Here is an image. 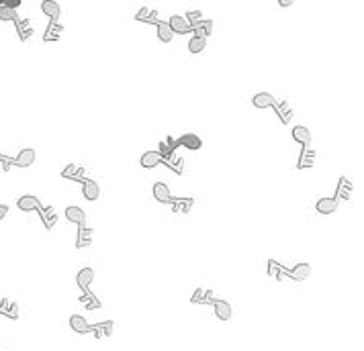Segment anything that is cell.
Returning a JSON list of instances; mask_svg holds the SVG:
<instances>
[{
	"label": "cell",
	"mask_w": 364,
	"mask_h": 351,
	"mask_svg": "<svg viewBox=\"0 0 364 351\" xmlns=\"http://www.w3.org/2000/svg\"><path fill=\"white\" fill-rule=\"evenodd\" d=\"M166 23L170 25V29H172V33H174V35H186V33H191V31H192V27H191L189 21H186V16H184V15H172Z\"/></svg>",
	"instance_id": "1"
},
{
	"label": "cell",
	"mask_w": 364,
	"mask_h": 351,
	"mask_svg": "<svg viewBox=\"0 0 364 351\" xmlns=\"http://www.w3.org/2000/svg\"><path fill=\"white\" fill-rule=\"evenodd\" d=\"M17 207L23 212H33V210H41V202H39V198L33 196V194H25V196L17 200Z\"/></svg>",
	"instance_id": "2"
},
{
	"label": "cell",
	"mask_w": 364,
	"mask_h": 351,
	"mask_svg": "<svg viewBox=\"0 0 364 351\" xmlns=\"http://www.w3.org/2000/svg\"><path fill=\"white\" fill-rule=\"evenodd\" d=\"M152 192H154V198L158 202H162V204L172 202V194H170V188H168V184H166V182H156Z\"/></svg>",
	"instance_id": "3"
},
{
	"label": "cell",
	"mask_w": 364,
	"mask_h": 351,
	"mask_svg": "<svg viewBox=\"0 0 364 351\" xmlns=\"http://www.w3.org/2000/svg\"><path fill=\"white\" fill-rule=\"evenodd\" d=\"M94 282V270L92 268H82L80 271L76 274V284L82 292L90 288V284Z\"/></svg>",
	"instance_id": "4"
},
{
	"label": "cell",
	"mask_w": 364,
	"mask_h": 351,
	"mask_svg": "<svg viewBox=\"0 0 364 351\" xmlns=\"http://www.w3.org/2000/svg\"><path fill=\"white\" fill-rule=\"evenodd\" d=\"M35 149L31 147H25L17 153V158H15V163L18 165V168H29V165H33L35 163Z\"/></svg>",
	"instance_id": "5"
},
{
	"label": "cell",
	"mask_w": 364,
	"mask_h": 351,
	"mask_svg": "<svg viewBox=\"0 0 364 351\" xmlns=\"http://www.w3.org/2000/svg\"><path fill=\"white\" fill-rule=\"evenodd\" d=\"M213 310H215V315H217V319H221V320H229L233 315L231 304L227 300H213Z\"/></svg>",
	"instance_id": "6"
},
{
	"label": "cell",
	"mask_w": 364,
	"mask_h": 351,
	"mask_svg": "<svg viewBox=\"0 0 364 351\" xmlns=\"http://www.w3.org/2000/svg\"><path fill=\"white\" fill-rule=\"evenodd\" d=\"M178 145H182V147L191 149V151H196V149H201L203 139L196 133H186V135H182V137L178 139Z\"/></svg>",
	"instance_id": "7"
},
{
	"label": "cell",
	"mask_w": 364,
	"mask_h": 351,
	"mask_svg": "<svg viewBox=\"0 0 364 351\" xmlns=\"http://www.w3.org/2000/svg\"><path fill=\"white\" fill-rule=\"evenodd\" d=\"M70 327H72L74 333H80V335L90 333V323H88L82 315H72L70 317Z\"/></svg>",
	"instance_id": "8"
},
{
	"label": "cell",
	"mask_w": 364,
	"mask_h": 351,
	"mask_svg": "<svg viewBox=\"0 0 364 351\" xmlns=\"http://www.w3.org/2000/svg\"><path fill=\"white\" fill-rule=\"evenodd\" d=\"M41 13L52 18V21H57L60 15H62V6L57 4L55 0H43V2H41Z\"/></svg>",
	"instance_id": "9"
},
{
	"label": "cell",
	"mask_w": 364,
	"mask_h": 351,
	"mask_svg": "<svg viewBox=\"0 0 364 351\" xmlns=\"http://www.w3.org/2000/svg\"><path fill=\"white\" fill-rule=\"evenodd\" d=\"M82 194H84V198L86 200H98V196H101V188H98V184L94 180H84L82 182Z\"/></svg>",
	"instance_id": "10"
},
{
	"label": "cell",
	"mask_w": 364,
	"mask_h": 351,
	"mask_svg": "<svg viewBox=\"0 0 364 351\" xmlns=\"http://www.w3.org/2000/svg\"><path fill=\"white\" fill-rule=\"evenodd\" d=\"M315 210L319 214H333L338 210V198H319L315 202Z\"/></svg>",
	"instance_id": "11"
},
{
	"label": "cell",
	"mask_w": 364,
	"mask_h": 351,
	"mask_svg": "<svg viewBox=\"0 0 364 351\" xmlns=\"http://www.w3.org/2000/svg\"><path fill=\"white\" fill-rule=\"evenodd\" d=\"M139 163H141V168L152 170V168H156V165L162 163V153H160V151H145V153L141 155Z\"/></svg>",
	"instance_id": "12"
},
{
	"label": "cell",
	"mask_w": 364,
	"mask_h": 351,
	"mask_svg": "<svg viewBox=\"0 0 364 351\" xmlns=\"http://www.w3.org/2000/svg\"><path fill=\"white\" fill-rule=\"evenodd\" d=\"M289 276L293 278V280H297V282H303V280H307L309 276H311V266L309 263H305V261H301V263H297L291 271H289Z\"/></svg>",
	"instance_id": "13"
},
{
	"label": "cell",
	"mask_w": 364,
	"mask_h": 351,
	"mask_svg": "<svg viewBox=\"0 0 364 351\" xmlns=\"http://www.w3.org/2000/svg\"><path fill=\"white\" fill-rule=\"evenodd\" d=\"M274 102L277 100H274V96L270 92H258V94H254V98H252V104L256 109H270Z\"/></svg>",
	"instance_id": "14"
},
{
	"label": "cell",
	"mask_w": 364,
	"mask_h": 351,
	"mask_svg": "<svg viewBox=\"0 0 364 351\" xmlns=\"http://www.w3.org/2000/svg\"><path fill=\"white\" fill-rule=\"evenodd\" d=\"M194 37H203L207 39L211 33H213V21H209V18H203V21H199L194 27H192V31H191Z\"/></svg>",
	"instance_id": "15"
},
{
	"label": "cell",
	"mask_w": 364,
	"mask_h": 351,
	"mask_svg": "<svg viewBox=\"0 0 364 351\" xmlns=\"http://www.w3.org/2000/svg\"><path fill=\"white\" fill-rule=\"evenodd\" d=\"M293 139H295V141H299L301 145H309V143L313 141L311 131L307 129V127H303V125L293 127Z\"/></svg>",
	"instance_id": "16"
},
{
	"label": "cell",
	"mask_w": 364,
	"mask_h": 351,
	"mask_svg": "<svg viewBox=\"0 0 364 351\" xmlns=\"http://www.w3.org/2000/svg\"><path fill=\"white\" fill-rule=\"evenodd\" d=\"M66 219L70 223L80 225V223H86V212L80 207H66Z\"/></svg>",
	"instance_id": "17"
},
{
	"label": "cell",
	"mask_w": 364,
	"mask_h": 351,
	"mask_svg": "<svg viewBox=\"0 0 364 351\" xmlns=\"http://www.w3.org/2000/svg\"><path fill=\"white\" fill-rule=\"evenodd\" d=\"M113 323L111 320H104V323H98V325H90V333H94L96 339H101V337H109L113 333Z\"/></svg>",
	"instance_id": "18"
},
{
	"label": "cell",
	"mask_w": 364,
	"mask_h": 351,
	"mask_svg": "<svg viewBox=\"0 0 364 351\" xmlns=\"http://www.w3.org/2000/svg\"><path fill=\"white\" fill-rule=\"evenodd\" d=\"M156 31H158V39L162 43H170L172 39H174V33H172V29L168 23H164V21H158L156 23Z\"/></svg>",
	"instance_id": "19"
},
{
	"label": "cell",
	"mask_w": 364,
	"mask_h": 351,
	"mask_svg": "<svg viewBox=\"0 0 364 351\" xmlns=\"http://www.w3.org/2000/svg\"><path fill=\"white\" fill-rule=\"evenodd\" d=\"M62 31H64V27L57 23V21H52V25L47 27V31H45V35H43V41H57L60 39V35H62Z\"/></svg>",
	"instance_id": "20"
},
{
	"label": "cell",
	"mask_w": 364,
	"mask_h": 351,
	"mask_svg": "<svg viewBox=\"0 0 364 351\" xmlns=\"http://www.w3.org/2000/svg\"><path fill=\"white\" fill-rule=\"evenodd\" d=\"M78 227H80V233H78V243H76V247H78V249L88 247V245H90L92 231H90V229H86V227H84V223H80Z\"/></svg>",
	"instance_id": "21"
},
{
	"label": "cell",
	"mask_w": 364,
	"mask_h": 351,
	"mask_svg": "<svg viewBox=\"0 0 364 351\" xmlns=\"http://www.w3.org/2000/svg\"><path fill=\"white\" fill-rule=\"evenodd\" d=\"M135 18H137V21H141V23H158V13H156L154 8L143 6L141 11L135 15Z\"/></svg>",
	"instance_id": "22"
},
{
	"label": "cell",
	"mask_w": 364,
	"mask_h": 351,
	"mask_svg": "<svg viewBox=\"0 0 364 351\" xmlns=\"http://www.w3.org/2000/svg\"><path fill=\"white\" fill-rule=\"evenodd\" d=\"M80 302L86 306V308H90V310H94V308H101V300H98L92 292H88V290H84V294L80 296Z\"/></svg>",
	"instance_id": "23"
},
{
	"label": "cell",
	"mask_w": 364,
	"mask_h": 351,
	"mask_svg": "<svg viewBox=\"0 0 364 351\" xmlns=\"http://www.w3.org/2000/svg\"><path fill=\"white\" fill-rule=\"evenodd\" d=\"M207 47V39H203V37H191V41H189V51L191 53H201L203 49Z\"/></svg>",
	"instance_id": "24"
},
{
	"label": "cell",
	"mask_w": 364,
	"mask_h": 351,
	"mask_svg": "<svg viewBox=\"0 0 364 351\" xmlns=\"http://www.w3.org/2000/svg\"><path fill=\"white\" fill-rule=\"evenodd\" d=\"M272 106H274V111H277V114L282 116V121H284V123H289V121H291L293 111L289 109V104H287V102H274Z\"/></svg>",
	"instance_id": "25"
},
{
	"label": "cell",
	"mask_w": 364,
	"mask_h": 351,
	"mask_svg": "<svg viewBox=\"0 0 364 351\" xmlns=\"http://www.w3.org/2000/svg\"><path fill=\"white\" fill-rule=\"evenodd\" d=\"M0 310H2L4 315H8L11 319H17V315H18L17 304H13L11 300H2V302H0Z\"/></svg>",
	"instance_id": "26"
},
{
	"label": "cell",
	"mask_w": 364,
	"mask_h": 351,
	"mask_svg": "<svg viewBox=\"0 0 364 351\" xmlns=\"http://www.w3.org/2000/svg\"><path fill=\"white\" fill-rule=\"evenodd\" d=\"M17 11H15V8H6V6H0V21H2V23H15L17 21Z\"/></svg>",
	"instance_id": "27"
},
{
	"label": "cell",
	"mask_w": 364,
	"mask_h": 351,
	"mask_svg": "<svg viewBox=\"0 0 364 351\" xmlns=\"http://www.w3.org/2000/svg\"><path fill=\"white\" fill-rule=\"evenodd\" d=\"M178 145V141H174L172 137H168L166 141H160V153H162V158H166V155H170L174 151V147Z\"/></svg>",
	"instance_id": "28"
},
{
	"label": "cell",
	"mask_w": 364,
	"mask_h": 351,
	"mask_svg": "<svg viewBox=\"0 0 364 351\" xmlns=\"http://www.w3.org/2000/svg\"><path fill=\"white\" fill-rule=\"evenodd\" d=\"M162 161H166L168 165H172V168H174L176 172H182V160H180V158H176L174 151H172L170 155H166V158H162Z\"/></svg>",
	"instance_id": "29"
},
{
	"label": "cell",
	"mask_w": 364,
	"mask_h": 351,
	"mask_svg": "<svg viewBox=\"0 0 364 351\" xmlns=\"http://www.w3.org/2000/svg\"><path fill=\"white\" fill-rule=\"evenodd\" d=\"M268 271H270V276H274L277 280H282L284 274H287L282 266H277V261H270V263H268Z\"/></svg>",
	"instance_id": "30"
},
{
	"label": "cell",
	"mask_w": 364,
	"mask_h": 351,
	"mask_svg": "<svg viewBox=\"0 0 364 351\" xmlns=\"http://www.w3.org/2000/svg\"><path fill=\"white\" fill-rule=\"evenodd\" d=\"M184 16H186V21L191 23V27H194L199 21H203V13H201V11H189Z\"/></svg>",
	"instance_id": "31"
},
{
	"label": "cell",
	"mask_w": 364,
	"mask_h": 351,
	"mask_svg": "<svg viewBox=\"0 0 364 351\" xmlns=\"http://www.w3.org/2000/svg\"><path fill=\"white\" fill-rule=\"evenodd\" d=\"M15 23H17V27H18V31H21V39H27L29 35H31L33 29L29 27V23H27V21H18V18H17Z\"/></svg>",
	"instance_id": "32"
},
{
	"label": "cell",
	"mask_w": 364,
	"mask_h": 351,
	"mask_svg": "<svg viewBox=\"0 0 364 351\" xmlns=\"http://www.w3.org/2000/svg\"><path fill=\"white\" fill-rule=\"evenodd\" d=\"M0 6L15 8V11H18V6H21V0H0Z\"/></svg>",
	"instance_id": "33"
},
{
	"label": "cell",
	"mask_w": 364,
	"mask_h": 351,
	"mask_svg": "<svg viewBox=\"0 0 364 351\" xmlns=\"http://www.w3.org/2000/svg\"><path fill=\"white\" fill-rule=\"evenodd\" d=\"M293 4H295V0H278V6H282V8H289Z\"/></svg>",
	"instance_id": "34"
},
{
	"label": "cell",
	"mask_w": 364,
	"mask_h": 351,
	"mask_svg": "<svg viewBox=\"0 0 364 351\" xmlns=\"http://www.w3.org/2000/svg\"><path fill=\"white\" fill-rule=\"evenodd\" d=\"M4 214H6V207H4V204H0V219H2Z\"/></svg>",
	"instance_id": "35"
}]
</instances>
